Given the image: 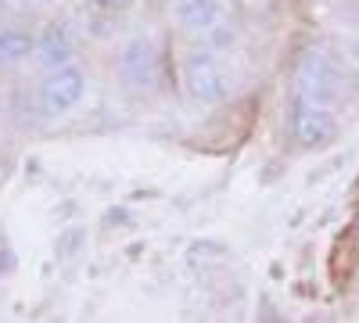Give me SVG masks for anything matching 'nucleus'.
Here are the masks:
<instances>
[{"label": "nucleus", "instance_id": "1", "mask_svg": "<svg viewBox=\"0 0 359 323\" xmlns=\"http://www.w3.org/2000/svg\"><path fill=\"white\" fill-rule=\"evenodd\" d=\"M165 76H169V50L165 40L155 29H137L115 54V79L123 86V94L133 101H151L165 90Z\"/></svg>", "mask_w": 359, "mask_h": 323}, {"label": "nucleus", "instance_id": "4", "mask_svg": "<svg viewBox=\"0 0 359 323\" xmlns=\"http://www.w3.org/2000/svg\"><path fill=\"white\" fill-rule=\"evenodd\" d=\"M348 86H352L348 69L331 47H306L298 54L294 72H291V94L338 108L345 101Z\"/></svg>", "mask_w": 359, "mask_h": 323}, {"label": "nucleus", "instance_id": "6", "mask_svg": "<svg viewBox=\"0 0 359 323\" xmlns=\"http://www.w3.org/2000/svg\"><path fill=\"white\" fill-rule=\"evenodd\" d=\"M86 90H90V76L79 62H72V65H62L54 72H40L33 104L43 119H62V115L76 111L86 101Z\"/></svg>", "mask_w": 359, "mask_h": 323}, {"label": "nucleus", "instance_id": "8", "mask_svg": "<svg viewBox=\"0 0 359 323\" xmlns=\"http://www.w3.org/2000/svg\"><path fill=\"white\" fill-rule=\"evenodd\" d=\"M36 29L25 18H0V72H15L33 65Z\"/></svg>", "mask_w": 359, "mask_h": 323}, {"label": "nucleus", "instance_id": "10", "mask_svg": "<svg viewBox=\"0 0 359 323\" xmlns=\"http://www.w3.org/2000/svg\"><path fill=\"white\" fill-rule=\"evenodd\" d=\"M33 4H57V0H33Z\"/></svg>", "mask_w": 359, "mask_h": 323}, {"label": "nucleus", "instance_id": "5", "mask_svg": "<svg viewBox=\"0 0 359 323\" xmlns=\"http://www.w3.org/2000/svg\"><path fill=\"white\" fill-rule=\"evenodd\" d=\"M284 130L298 151H320L338 137V108L291 94L284 111Z\"/></svg>", "mask_w": 359, "mask_h": 323}, {"label": "nucleus", "instance_id": "3", "mask_svg": "<svg viewBox=\"0 0 359 323\" xmlns=\"http://www.w3.org/2000/svg\"><path fill=\"white\" fill-rule=\"evenodd\" d=\"M169 22L176 36L187 47H216V50H233L237 47V18L226 0H172L169 4Z\"/></svg>", "mask_w": 359, "mask_h": 323}, {"label": "nucleus", "instance_id": "2", "mask_svg": "<svg viewBox=\"0 0 359 323\" xmlns=\"http://www.w3.org/2000/svg\"><path fill=\"white\" fill-rule=\"evenodd\" d=\"M180 86H184L187 101L216 108L226 104L237 86H241V76H237L230 50H216V47H187L184 57H180Z\"/></svg>", "mask_w": 359, "mask_h": 323}, {"label": "nucleus", "instance_id": "9", "mask_svg": "<svg viewBox=\"0 0 359 323\" xmlns=\"http://www.w3.org/2000/svg\"><path fill=\"white\" fill-rule=\"evenodd\" d=\"M90 4H97V8H108V11H115V8L130 4V0H90Z\"/></svg>", "mask_w": 359, "mask_h": 323}, {"label": "nucleus", "instance_id": "7", "mask_svg": "<svg viewBox=\"0 0 359 323\" xmlns=\"http://www.w3.org/2000/svg\"><path fill=\"white\" fill-rule=\"evenodd\" d=\"M76 54H79V47H76V36L65 22L50 18L36 29V54H33L36 72H54L62 65H72Z\"/></svg>", "mask_w": 359, "mask_h": 323}]
</instances>
